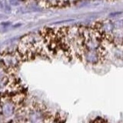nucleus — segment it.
<instances>
[{
    "label": "nucleus",
    "instance_id": "nucleus-5",
    "mask_svg": "<svg viewBox=\"0 0 123 123\" xmlns=\"http://www.w3.org/2000/svg\"><path fill=\"white\" fill-rule=\"evenodd\" d=\"M38 1H40V0H38Z\"/></svg>",
    "mask_w": 123,
    "mask_h": 123
},
{
    "label": "nucleus",
    "instance_id": "nucleus-1",
    "mask_svg": "<svg viewBox=\"0 0 123 123\" xmlns=\"http://www.w3.org/2000/svg\"><path fill=\"white\" fill-rule=\"evenodd\" d=\"M105 41L94 26L84 27L83 50L79 60L87 64H98L105 59Z\"/></svg>",
    "mask_w": 123,
    "mask_h": 123
},
{
    "label": "nucleus",
    "instance_id": "nucleus-4",
    "mask_svg": "<svg viewBox=\"0 0 123 123\" xmlns=\"http://www.w3.org/2000/svg\"><path fill=\"white\" fill-rule=\"evenodd\" d=\"M40 2L45 7L63 6V0H40Z\"/></svg>",
    "mask_w": 123,
    "mask_h": 123
},
{
    "label": "nucleus",
    "instance_id": "nucleus-3",
    "mask_svg": "<svg viewBox=\"0 0 123 123\" xmlns=\"http://www.w3.org/2000/svg\"><path fill=\"white\" fill-rule=\"evenodd\" d=\"M22 62V58L18 51L6 52L1 57V65L2 67L7 72H11Z\"/></svg>",
    "mask_w": 123,
    "mask_h": 123
},
{
    "label": "nucleus",
    "instance_id": "nucleus-2",
    "mask_svg": "<svg viewBox=\"0 0 123 123\" xmlns=\"http://www.w3.org/2000/svg\"><path fill=\"white\" fill-rule=\"evenodd\" d=\"M93 26L97 29L105 42L123 46V18H108L95 22Z\"/></svg>",
    "mask_w": 123,
    "mask_h": 123
}]
</instances>
